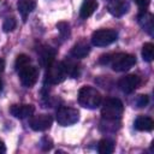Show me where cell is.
I'll return each mask as SVG.
<instances>
[{
	"label": "cell",
	"mask_w": 154,
	"mask_h": 154,
	"mask_svg": "<svg viewBox=\"0 0 154 154\" xmlns=\"http://www.w3.org/2000/svg\"><path fill=\"white\" fill-rule=\"evenodd\" d=\"M53 123V118L49 114H38L34 116L29 120V125L35 131H46L51 128Z\"/></svg>",
	"instance_id": "8"
},
{
	"label": "cell",
	"mask_w": 154,
	"mask_h": 154,
	"mask_svg": "<svg viewBox=\"0 0 154 154\" xmlns=\"http://www.w3.org/2000/svg\"><path fill=\"white\" fill-rule=\"evenodd\" d=\"M79 119V112L72 107H60L57 111V122L63 126L73 125Z\"/></svg>",
	"instance_id": "6"
},
{
	"label": "cell",
	"mask_w": 154,
	"mask_h": 154,
	"mask_svg": "<svg viewBox=\"0 0 154 154\" xmlns=\"http://www.w3.org/2000/svg\"><path fill=\"white\" fill-rule=\"evenodd\" d=\"M141 83V79L138 76L136 75H128L125 77H123L122 79H119L118 82V87L122 91L129 94V93H132Z\"/></svg>",
	"instance_id": "10"
},
{
	"label": "cell",
	"mask_w": 154,
	"mask_h": 154,
	"mask_svg": "<svg viewBox=\"0 0 154 154\" xmlns=\"http://www.w3.org/2000/svg\"><path fill=\"white\" fill-rule=\"evenodd\" d=\"M29 64H30V58L25 54H19L16 59V70L18 71L19 69H22V67H24Z\"/></svg>",
	"instance_id": "21"
},
{
	"label": "cell",
	"mask_w": 154,
	"mask_h": 154,
	"mask_svg": "<svg viewBox=\"0 0 154 154\" xmlns=\"http://www.w3.org/2000/svg\"><path fill=\"white\" fill-rule=\"evenodd\" d=\"M124 112V105L119 99L109 97L103 101L101 108V116L103 119L119 120Z\"/></svg>",
	"instance_id": "3"
},
{
	"label": "cell",
	"mask_w": 154,
	"mask_h": 154,
	"mask_svg": "<svg viewBox=\"0 0 154 154\" xmlns=\"http://www.w3.org/2000/svg\"><path fill=\"white\" fill-rule=\"evenodd\" d=\"M67 77L64 64L61 61H52L47 66L46 71V81L51 84H59Z\"/></svg>",
	"instance_id": "4"
},
{
	"label": "cell",
	"mask_w": 154,
	"mask_h": 154,
	"mask_svg": "<svg viewBox=\"0 0 154 154\" xmlns=\"http://www.w3.org/2000/svg\"><path fill=\"white\" fill-rule=\"evenodd\" d=\"M89 52H90V48H89L88 43H85L84 41H79L76 45H73V47L71 48L70 54L75 59H81V58L87 57L89 54Z\"/></svg>",
	"instance_id": "13"
},
{
	"label": "cell",
	"mask_w": 154,
	"mask_h": 154,
	"mask_svg": "<svg viewBox=\"0 0 154 154\" xmlns=\"http://www.w3.org/2000/svg\"><path fill=\"white\" fill-rule=\"evenodd\" d=\"M153 57H154V46H153V43H150V42L144 43L143 47H142V58H143V60L149 63V61L153 60Z\"/></svg>",
	"instance_id": "20"
},
{
	"label": "cell",
	"mask_w": 154,
	"mask_h": 154,
	"mask_svg": "<svg viewBox=\"0 0 154 154\" xmlns=\"http://www.w3.org/2000/svg\"><path fill=\"white\" fill-rule=\"evenodd\" d=\"M102 96L99 90H96L93 87L85 85L79 89L78 91V102L81 106L89 108V109H95L101 105Z\"/></svg>",
	"instance_id": "2"
},
{
	"label": "cell",
	"mask_w": 154,
	"mask_h": 154,
	"mask_svg": "<svg viewBox=\"0 0 154 154\" xmlns=\"http://www.w3.org/2000/svg\"><path fill=\"white\" fill-rule=\"evenodd\" d=\"M135 1H136V4H137L142 10L147 8L148 5H149V2H150V0H135Z\"/></svg>",
	"instance_id": "25"
},
{
	"label": "cell",
	"mask_w": 154,
	"mask_h": 154,
	"mask_svg": "<svg viewBox=\"0 0 154 154\" xmlns=\"http://www.w3.org/2000/svg\"><path fill=\"white\" fill-rule=\"evenodd\" d=\"M148 101H149V99L147 95H138L137 99L135 100V103L137 107H144L148 103Z\"/></svg>",
	"instance_id": "24"
},
{
	"label": "cell",
	"mask_w": 154,
	"mask_h": 154,
	"mask_svg": "<svg viewBox=\"0 0 154 154\" xmlns=\"http://www.w3.org/2000/svg\"><path fill=\"white\" fill-rule=\"evenodd\" d=\"M114 150V143L112 140L103 138L97 144V152L100 154H111Z\"/></svg>",
	"instance_id": "19"
},
{
	"label": "cell",
	"mask_w": 154,
	"mask_h": 154,
	"mask_svg": "<svg viewBox=\"0 0 154 154\" xmlns=\"http://www.w3.org/2000/svg\"><path fill=\"white\" fill-rule=\"evenodd\" d=\"M1 88H2V81H1V78H0V90H1Z\"/></svg>",
	"instance_id": "28"
},
{
	"label": "cell",
	"mask_w": 154,
	"mask_h": 154,
	"mask_svg": "<svg viewBox=\"0 0 154 154\" xmlns=\"http://www.w3.org/2000/svg\"><path fill=\"white\" fill-rule=\"evenodd\" d=\"M5 152H6V147H5L4 142L0 140V154H2V153H5Z\"/></svg>",
	"instance_id": "26"
},
{
	"label": "cell",
	"mask_w": 154,
	"mask_h": 154,
	"mask_svg": "<svg viewBox=\"0 0 154 154\" xmlns=\"http://www.w3.org/2000/svg\"><path fill=\"white\" fill-rule=\"evenodd\" d=\"M16 25H17V23H16L14 18H6L2 24V29L5 32H8V31H12L16 28Z\"/></svg>",
	"instance_id": "23"
},
{
	"label": "cell",
	"mask_w": 154,
	"mask_h": 154,
	"mask_svg": "<svg viewBox=\"0 0 154 154\" xmlns=\"http://www.w3.org/2000/svg\"><path fill=\"white\" fill-rule=\"evenodd\" d=\"M34 111H35V107L32 105H13L10 108L11 114L19 119L31 117L34 114Z\"/></svg>",
	"instance_id": "11"
},
{
	"label": "cell",
	"mask_w": 154,
	"mask_h": 154,
	"mask_svg": "<svg viewBox=\"0 0 154 154\" xmlns=\"http://www.w3.org/2000/svg\"><path fill=\"white\" fill-rule=\"evenodd\" d=\"M118 37V34L113 29H100L93 32L91 43L97 47H105L113 43Z\"/></svg>",
	"instance_id": "5"
},
{
	"label": "cell",
	"mask_w": 154,
	"mask_h": 154,
	"mask_svg": "<svg viewBox=\"0 0 154 154\" xmlns=\"http://www.w3.org/2000/svg\"><path fill=\"white\" fill-rule=\"evenodd\" d=\"M102 64H109L114 71L124 72L136 64V58L128 53H117L113 55H102L100 59Z\"/></svg>",
	"instance_id": "1"
},
{
	"label": "cell",
	"mask_w": 154,
	"mask_h": 154,
	"mask_svg": "<svg viewBox=\"0 0 154 154\" xmlns=\"http://www.w3.org/2000/svg\"><path fill=\"white\" fill-rule=\"evenodd\" d=\"M4 67H5V61H4V60L0 58V73L4 71Z\"/></svg>",
	"instance_id": "27"
},
{
	"label": "cell",
	"mask_w": 154,
	"mask_h": 154,
	"mask_svg": "<svg viewBox=\"0 0 154 154\" xmlns=\"http://www.w3.org/2000/svg\"><path fill=\"white\" fill-rule=\"evenodd\" d=\"M57 28H58V30H59V32H60L63 38H66V37L70 36V25L67 23L60 22V23L57 24Z\"/></svg>",
	"instance_id": "22"
},
{
	"label": "cell",
	"mask_w": 154,
	"mask_h": 154,
	"mask_svg": "<svg viewBox=\"0 0 154 154\" xmlns=\"http://www.w3.org/2000/svg\"><path fill=\"white\" fill-rule=\"evenodd\" d=\"M55 53L51 47H45L40 51V64L45 67H47L52 61H54Z\"/></svg>",
	"instance_id": "17"
},
{
	"label": "cell",
	"mask_w": 154,
	"mask_h": 154,
	"mask_svg": "<svg viewBox=\"0 0 154 154\" xmlns=\"http://www.w3.org/2000/svg\"><path fill=\"white\" fill-rule=\"evenodd\" d=\"M17 72H18V76H19V79H20L22 84L24 87H26V88H31L37 82L38 70L35 66H32L31 64L19 69Z\"/></svg>",
	"instance_id": "7"
},
{
	"label": "cell",
	"mask_w": 154,
	"mask_h": 154,
	"mask_svg": "<svg viewBox=\"0 0 154 154\" xmlns=\"http://www.w3.org/2000/svg\"><path fill=\"white\" fill-rule=\"evenodd\" d=\"M64 64V67H65V71H66V75L70 76V77H77L78 73H79V66L77 64L76 60H72V59H66L65 61H63Z\"/></svg>",
	"instance_id": "18"
},
{
	"label": "cell",
	"mask_w": 154,
	"mask_h": 154,
	"mask_svg": "<svg viewBox=\"0 0 154 154\" xmlns=\"http://www.w3.org/2000/svg\"><path fill=\"white\" fill-rule=\"evenodd\" d=\"M18 11L23 18V20L26 19L28 14L32 12V10L36 6V1L35 0H19L18 1Z\"/></svg>",
	"instance_id": "16"
},
{
	"label": "cell",
	"mask_w": 154,
	"mask_h": 154,
	"mask_svg": "<svg viewBox=\"0 0 154 154\" xmlns=\"http://www.w3.org/2000/svg\"><path fill=\"white\" fill-rule=\"evenodd\" d=\"M108 12L114 17H122L128 13L130 5L128 0H109L107 5Z\"/></svg>",
	"instance_id": "9"
},
{
	"label": "cell",
	"mask_w": 154,
	"mask_h": 154,
	"mask_svg": "<svg viewBox=\"0 0 154 154\" xmlns=\"http://www.w3.org/2000/svg\"><path fill=\"white\" fill-rule=\"evenodd\" d=\"M97 8V1L96 0H83L82 5H81V10H79V16L84 19H87L88 17H90L95 10Z\"/></svg>",
	"instance_id": "15"
},
{
	"label": "cell",
	"mask_w": 154,
	"mask_h": 154,
	"mask_svg": "<svg viewBox=\"0 0 154 154\" xmlns=\"http://www.w3.org/2000/svg\"><path fill=\"white\" fill-rule=\"evenodd\" d=\"M134 126L138 131H152L153 128H154V122L149 117L141 116V117L136 118V120L134 123Z\"/></svg>",
	"instance_id": "14"
},
{
	"label": "cell",
	"mask_w": 154,
	"mask_h": 154,
	"mask_svg": "<svg viewBox=\"0 0 154 154\" xmlns=\"http://www.w3.org/2000/svg\"><path fill=\"white\" fill-rule=\"evenodd\" d=\"M138 23L143 28L144 31H147L149 35H153L154 24H153V16H152V13L147 12L146 10H142V12L138 14Z\"/></svg>",
	"instance_id": "12"
}]
</instances>
